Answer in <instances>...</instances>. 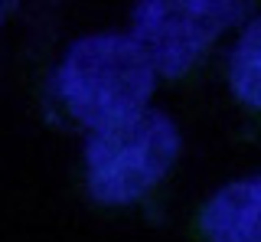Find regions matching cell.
Segmentation results:
<instances>
[{
    "label": "cell",
    "instance_id": "cell-1",
    "mask_svg": "<svg viewBox=\"0 0 261 242\" xmlns=\"http://www.w3.org/2000/svg\"><path fill=\"white\" fill-rule=\"evenodd\" d=\"M157 72L130 36H85L56 69V92L88 128H108L144 111Z\"/></svg>",
    "mask_w": 261,
    "mask_h": 242
},
{
    "label": "cell",
    "instance_id": "cell-2",
    "mask_svg": "<svg viewBox=\"0 0 261 242\" xmlns=\"http://www.w3.org/2000/svg\"><path fill=\"white\" fill-rule=\"evenodd\" d=\"M179 157V131L163 111H141L98 128L85 148L88 193L105 206H127L153 193Z\"/></svg>",
    "mask_w": 261,
    "mask_h": 242
},
{
    "label": "cell",
    "instance_id": "cell-3",
    "mask_svg": "<svg viewBox=\"0 0 261 242\" xmlns=\"http://www.w3.org/2000/svg\"><path fill=\"white\" fill-rule=\"evenodd\" d=\"M242 4L228 0H147L134 7V43L153 72L193 69L212 39L242 17Z\"/></svg>",
    "mask_w": 261,
    "mask_h": 242
},
{
    "label": "cell",
    "instance_id": "cell-4",
    "mask_svg": "<svg viewBox=\"0 0 261 242\" xmlns=\"http://www.w3.org/2000/svg\"><path fill=\"white\" fill-rule=\"evenodd\" d=\"M196 226L206 242H261V174L242 177L209 197Z\"/></svg>",
    "mask_w": 261,
    "mask_h": 242
},
{
    "label": "cell",
    "instance_id": "cell-5",
    "mask_svg": "<svg viewBox=\"0 0 261 242\" xmlns=\"http://www.w3.org/2000/svg\"><path fill=\"white\" fill-rule=\"evenodd\" d=\"M232 92L248 111L261 115V17L242 30L232 50Z\"/></svg>",
    "mask_w": 261,
    "mask_h": 242
},
{
    "label": "cell",
    "instance_id": "cell-6",
    "mask_svg": "<svg viewBox=\"0 0 261 242\" xmlns=\"http://www.w3.org/2000/svg\"><path fill=\"white\" fill-rule=\"evenodd\" d=\"M0 20H4V7H0Z\"/></svg>",
    "mask_w": 261,
    "mask_h": 242
}]
</instances>
